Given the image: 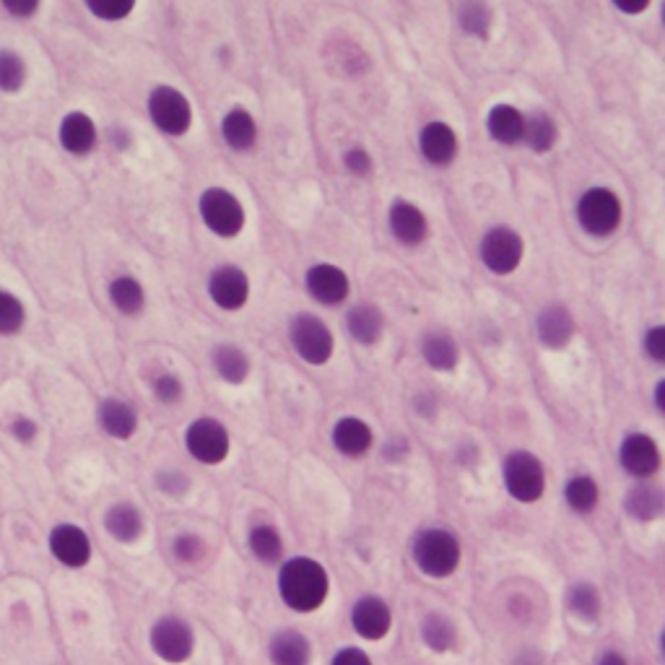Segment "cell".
Instances as JSON below:
<instances>
[{"mask_svg":"<svg viewBox=\"0 0 665 665\" xmlns=\"http://www.w3.org/2000/svg\"><path fill=\"white\" fill-rule=\"evenodd\" d=\"M346 330H349L351 341H357L359 346L380 344L385 332L383 309L375 305H367V301L354 305L349 312H346Z\"/></svg>","mask_w":665,"mask_h":665,"instance_id":"26","label":"cell"},{"mask_svg":"<svg viewBox=\"0 0 665 665\" xmlns=\"http://www.w3.org/2000/svg\"><path fill=\"white\" fill-rule=\"evenodd\" d=\"M564 502L572 513L585 517L593 515L601 505V486L590 474H577L564 484Z\"/></svg>","mask_w":665,"mask_h":665,"instance_id":"34","label":"cell"},{"mask_svg":"<svg viewBox=\"0 0 665 665\" xmlns=\"http://www.w3.org/2000/svg\"><path fill=\"white\" fill-rule=\"evenodd\" d=\"M388 227H390V235L406 247H419L424 239L429 237L427 216H424L419 206L406 198L393 200L388 211Z\"/></svg>","mask_w":665,"mask_h":665,"instance_id":"18","label":"cell"},{"mask_svg":"<svg viewBox=\"0 0 665 665\" xmlns=\"http://www.w3.org/2000/svg\"><path fill=\"white\" fill-rule=\"evenodd\" d=\"M182 443L190 458L200 463V466H221L231 450L229 429L219 419H214V416H198L185 429Z\"/></svg>","mask_w":665,"mask_h":665,"instance_id":"8","label":"cell"},{"mask_svg":"<svg viewBox=\"0 0 665 665\" xmlns=\"http://www.w3.org/2000/svg\"><path fill=\"white\" fill-rule=\"evenodd\" d=\"M278 595L294 614H312L330 595V575L312 556H291L278 567Z\"/></svg>","mask_w":665,"mask_h":665,"instance_id":"1","label":"cell"},{"mask_svg":"<svg viewBox=\"0 0 665 665\" xmlns=\"http://www.w3.org/2000/svg\"><path fill=\"white\" fill-rule=\"evenodd\" d=\"M614 6L626 17H639V13L647 11L649 0H614Z\"/></svg>","mask_w":665,"mask_h":665,"instance_id":"50","label":"cell"},{"mask_svg":"<svg viewBox=\"0 0 665 665\" xmlns=\"http://www.w3.org/2000/svg\"><path fill=\"white\" fill-rule=\"evenodd\" d=\"M536 332L538 341L546 346V349H564L575 336V317L559 301H552L540 309L536 317Z\"/></svg>","mask_w":665,"mask_h":665,"instance_id":"22","label":"cell"},{"mask_svg":"<svg viewBox=\"0 0 665 665\" xmlns=\"http://www.w3.org/2000/svg\"><path fill=\"white\" fill-rule=\"evenodd\" d=\"M58 143L68 157H91L99 146V126L89 112L71 110L58 122Z\"/></svg>","mask_w":665,"mask_h":665,"instance_id":"14","label":"cell"},{"mask_svg":"<svg viewBox=\"0 0 665 665\" xmlns=\"http://www.w3.org/2000/svg\"><path fill=\"white\" fill-rule=\"evenodd\" d=\"M344 167H346V172L354 177H367L369 172H373L375 161H373V157H369L367 149H361V146H351V149L344 153Z\"/></svg>","mask_w":665,"mask_h":665,"instance_id":"46","label":"cell"},{"mask_svg":"<svg viewBox=\"0 0 665 665\" xmlns=\"http://www.w3.org/2000/svg\"><path fill=\"white\" fill-rule=\"evenodd\" d=\"M411 559L424 577H453L463 562L460 538L447 528H424L411 540Z\"/></svg>","mask_w":665,"mask_h":665,"instance_id":"2","label":"cell"},{"mask_svg":"<svg viewBox=\"0 0 665 665\" xmlns=\"http://www.w3.org/2000/svg\"><path fill=\"white\" fill-rule=\"evenodd\" d=\"M172 554L182 564H198L206 556V540L196 533H180L172 544Z\"/></svg>","mask_w":665,"mask_h":665,"instance_id":"41","label":"cell"},{"mask_svg":"<svg viewBox=\"0 0 665 665\" xmlns=\"http://www.w3.org/2000/svg\"><path fill=\"white\" fill-rule=\"evenodd\" d=\"M157 489L172 499H182L190 492V476L180 468H161L157 474Z\"/></svg>","mask_w":665,"mask_h":665,"instance_id":"42","label":"cell"},{"mask_svg":"<svg viewBox=\"0 0 665 665\" xmlns=\"http://www.w3.org/2000/svg\"><path fill=\"white\" fill-rule=\"evenodd\" d=\"M107 297L110 305L118 309L122 317H138L146 307V289L136 276L120 274L107 284Z\"/></svg>","mask_w":665,"mask_h":665,"instance_id":"28","label":"cell"},{"mask_svg":"<svg viewBox=\"0 0 665 665\" xmlns=\"http://www.w3.org/2000/svg\"><path fill=\"white\" fill-rule=\"evenodd\" d=\"M502 482L509 497L520 505H536L546 494V466L536 453L513 450L502 466Z\"/></svg>","mask_w":665,"mask_h":665,"instance_id":"3","label":"cell"},{"mask_svg":"<svg viewBox=\"0 0 665 665\" xmlns=\"http://www.w3.org/2000/svg\"><path fill=\"white\" fill-rule=\"evenodd\" d=\"M515 665H544V657L533 653V649H525V653L515 657Z\"/></svg>","mask_w":665,"mask_h":665,"instance_id":"53","label":"cell"},{"mask_svg":"<svg viewBox=\"0 0 665 665\" xmlns=\"http://www.w3.org/2000/svg\"><path fill=\"white\" fill-rule=\"evenodd\" d=\"M48 548L60 567L83 569L95 556L89 533L76 523H58L48 536Z\"/></svg>","mask_w":665,"mask_h":665,"instance_id":"12","label":"cell"},{"mask_svg":"<svg viewBox=\"0 0 665 665\" xmlns=\"http://www.w3.org/2000/svg\"><path fill=\"white\" fill-rule=\"evenodd\" d=\"M289 341L301 361L312 367H322L332 359L336 338L328 325L312 312H299L289 320Z\"/></svg>","mask_w":665,"mask_h":665,"instance_id":"4","label":"cell"},{"mask_svg":"<svg viewBox=\"0 0 665 665\" xmlns=\"http://www.w3.org/2000/svg\"><path fill=\"white\" fill-rule=\"evenodd\" d=\"M138 0H83V9H87L91 17L105 21V24H118V21H126L130 13L136 11Z\"/></svg>","mask_w":665,"mask_h":665,"instance_id":"39","label":"cell"},{"mask_svg":"<svg viewBox=\"0 0 665 665\" xmlns=\"http://www.w3.org/2000/svg\"><path fill=\"white\" fill-rule=\"evenodd\" d=\"M349 622H351V629L357 632L361 639L380 642L388 637L393 629L390 603L375 593L361 595V598L354 601V606L349 611Z\"/></svg>","mask_w":665,"mask_h":665,"instance_id":"13","label":"cell"},{"mask_svg":"<svg viewBox=\"0 0 665 665\" xmlns=\"http://www.w3.org/2000/svg\"><path fill=\"white\" fill-rule=\"evenodd\" d=\"M330 443L344 458L361 460L375 447V431L359 416H341V419L332 424Z\"/></svg>","mask_w":665,"mask_h":665,"instance_id":"19","label":"cell"},{"mask_svg":"<svg viewBox=\"0 0 665 665\" xmlns=\"http://www.w3.org/2000/svg\"><path fill=\"white\" fill-rule=\"evenodd\" d=\"M44 0H0V11L17 21H32L42 11Z\"/></svg>","mask_w":665,"mask_h":665,"instance_id":"45","label":"cell"},{"mask_svg":"<svg viewBox=\"0 0 665 665\" xmlns=\"http://www.w3.org/2000/svg\"><path fill=\"white\" fill-rule=\"evenodd\" d=\"M221 138L229 149L250 151L258 143V122L242 107H235L224 115L221 120Z\"/></svg>","mask_w":665,"mask_h":665,"instance_id":"29","label":"cell"},{"mask_svg":"<svg viewBox=\"0 0 665 665\" xmlns=\"http://www.w3.org/2000/svg\"><path fill=\"white\" fill-rule=\"evenodd\" d=\"M642 349H645L649 361L663 365L665 361V325H653V328L645 330V336H642Z\"/></svg>","mask_w":665,"mask_h":665,"instance_id":"44","label":"cell"},{"mask_svg":"<svg viewBox=\"0 0 665 665\" xmlns=\"http://www.w3.org/2000/svg\"><path fill=\"white\" fill-rule=\"evenodd\" d=\"M110 143H112L118 151H126V149H128V143H130L128 130H126V128H120V126H115V128L110 130Z\"/></svg>","mask_w":665,"mask_h":665,"instance_id":"52","label":"cell"},{"mask_svg":"<svg viewBox=\"0 0 665 665\" xmlns=\"http://www.w3.org/2000/svg\"><path fill=\"white\" fill-rule=\"evenodd\" d=\"M556 138H559V128H556V120L548 112H530L525 115V130H523V143L528 146L530 151L546 153L554 149Z\"/></svg>","mask_w":665,"mask_h":665,"instance_id":"36","label":"cell"},{"mask_svg":"<svg viewBox=\"0 0 665 665\" xmlns=\"http://www.w3.org/2000/svg\"><path fill=\"white\" fill-rule=\"evenodd\" d=\"M486 130H489L492 141L502 146H517L523 143L525 115L513 105H494L489 115H486Z\"/></svg>","mask_w":665,"mask_h":665,"instance_id":"27","label":"cell"},{"mask_svg":"<svg viewBox=\"0 0 665 665\" xmlns=\"http://www.w3.org/2000/svg\"><path fill=\"white\" fill-rule=\"evenodd\" d=\"M214 373L227 385H242L250 377V359L235 344H219L211 351Z\"/></svg>","mask_w":665,"mask_h":665,"instance_id":"31","label":"cell"},{"mask_svg":"<svg viewBox=\"0 0 665 665\" xmlns=\"http://www.w3.org/2000/svg\"><path fill=\"white\" fill-rule=\"evenodd\" d=\"M247 548L260 564H281L284 562V536L278 533L276 525L258 523L247 533Z\"/></svg>","mask_w":665,"mask_h":665,"instance_id":"33","label":"cell"},{"mask_svg":"<svg viewBox=\"0 0 665 665\" xmlns=\"http://www.w3.org/2000/svg\"><path fill=\"white\" fill-rule=\"evenodd\" d=\"M478 255L494 276H509L523 262L525 242L513 227H494L478 242Z\"/></svg>","mask_w":665,"mask_h":665,"instance_id":"10","label":"cell"},{"mask_svg":"<svg viewBox=\"0 0 665 665\" xmlns=\"http://www.w3.org/2000/svg\"><path fill=\"white\" fill-rule=\"evenodd\" d=\"M653 400H655V411L663 416L665 414V380H657L655 393H653Z\"/></svg>","mask_w":665,"mask_h":665,"instance_id":"54","label":"cell"},{"mask_svg":"<svg viewBox=\"0 0 665 665\" xmlns=\"http://www.w3.org/2000/svg\"><path fill=\"white\" fill-rule=\"evenodd\" d=\"M149 647L159 661L169 665H182L196 653V629L182 616L167 614L151 624Z\"/></svg>","mask_w":665,"mask_h":665,"instance_id":"5","label":"cell"},{"mask_svg":"<svg viewBox=\"0 0 665 665\" xmlns=\"http://www.w3.org/2000/svg\"><path fill=\"white\" fill-rule=\"evenodd\" d=\"M208 297L224 312H237L250 299V278L239 266H219L208 276Z\"/></svg>","mask_w":665,"mask_h":665,"instance_id":"15","label":"cell"},{"mask_svg":"<svg viewBox=\"0 0 665 665\" xmlns=\"http://www.w3.org/2000/svg\"><path fill=\"white\" fill-rule=\"evenodd\" d=\"M29 60L17 48H0V97H17L29 83Z\"/></svg>","mask_w":665,"mask_h":665,"instance_id":"32","label":"cell"},{"mask_svg":"<svg viewBox=\"0 0 665 665\" xmlns=\"http://www.w3.org/2000/svg\"><path fill=\"white\" fill-rule=\"evenodd\" d=\"M624 206L622 198L608 188H590L577 200V221L585 235L611 237L622 227Z\"/></svg>","mask_w":665,"mask_h":665,"instance_id":"6","label":"cell"},{"mask_svg":"<svg viewBox=\"0 0 665 665\" xmlns=\"http://www.w3.org/2000/svg\"><path fill=\"white\" fill-rule=\"evenodd\" d=\"M414 408L419 411V416H424V419H435L439 400L435 398V393H419V396L414 398Z\"/></svg>","mask_w":665,"mask_h":665,"instance_id":"49","label":"cell"},{"mask_svg":"<svg viewBox=\"0 0 665 665\" xmlns=\"http://www.w3.org/2000/svg\"><path fill=\"white\" fill-rule=\"evenodd\" d=\"M408 453H411V447H408V443L404 437H393L385 443L383 447V458L388 463H400L408 458Z\"/></svg>","mask_w":665,"mask_h":665,"instance_id":"48","label":"cell"},{"mask_svg":"<svg viewBox=\"0 0 665 665\" xmlns=\"http://www.w3.org/2000/svg\"><path fill=\"white\" fill-rule=\"evenodd\" d=\"M567 608L569 614L583 624H595L603 614L601 590L587 579H579L567 590Z\"/></svg>","mask_w":665,"mask_h":665,"instance_id":"35","label":"cell"},{"mask_svg":"<svg viewBox=\"0 0 665 665\" xmlns=\"http://www.w3.org/2000/svg\"><path fill=\"white\" fill-rule=\"evenodd\" d=\"M29 312L17 291L0 286V338H13L27 328Z\"/></svg>","mask_w":665,"mask_h":665,"instance_id":"37","label":"cell"},{"mask_svg":"<svg viewBox=\"0 0 665 665\" xmlns=\"http://www.w3.org/2000/svg\"><path fill=\"white\" fill-rule=\"evenodd\" d=\"M102 523H105L107 536H110L112 540H118V544H136V540L146 533L143 513L128 499L112 502V505L105 509Z\"/></svg>","mask_w":665,"mask_h":665,"instance_id":"21","label":"cell"},{"mask_svg":"<svg viewBox=\"0 0 665 665\" xmlns=\"http://www.w3.org/2000/svg\"><path fill=\"white\" fill-rule=\"evenodd\" d=\"M307 294L315 301H320L325 307H336L341 301L349 299L351 281L349 274L344 268L332 266V262H315L305 276Z\"/></svg>","mask_w":665,"mask_h":665,"instance_id":"16","label":"cell"},{"mask_svg":"<svg viewBox=\"0 0 665 665\" xmlns=\"http://www.w3.org/2000/svg\"><path fill=\"white\" fill-rule=\"evenodd\" d=\"M9 435L17 439L19 445H34V439L40 437V424H37L32 416H27V414H17V416H11V421H9Z\"/></svg>","mask_w":665,"mask_h":665,"instance_id":"43","label":"cell"},{"mask_svg":"<svg viewBox=\"0 0 665 665\" xmlns=\"http://www.w3.org/2000/svg\"><path fill=\"white\" fill-rule=\"evenodd\" d=\"M270 665H312V642L299 629H278L268 639Z\"/></svg>","mask_w":665,"mask_h":665,"instance_id":"23","label":"cell"},{"mask_svg":"<svg viewBox=\"0 0 665 665\" xmlns=\"http://www.w3.org/2000/svg\"><path fill=\"white\" fill-rule=\"evenodd\" d=\"M419 634L424 645L437 655L450 653V649L458 645V626H455L450 616L439 614V611H431V614L421 618Z\"/></svg>","mask_w":665,"mask_h":665,"instance_id":"30","label":"cell"},{"mask_svg":"<svg viewBox=\"0 0 665 665\" xmlns=\"http://www.w3.org/2000/svg\"><path fill=\"white\" fill-rule=\"evenodd\" d=\"M458 24L466 34L486 40L492 27V11L484 0H463L458 9Z\"/></svg>","mask_w":665,"mask_h":665,"instance_id":"38","label":"cell"},{"mask_svg":"<svg viewBox=\"0 0 665 665\" xmlns=\"http://www.w3.org/2000/svg\"><path fill=\"white\" fill-rule=\"evenodd\" d=\"M151 393L161 406H177L185 396V385L175 373H159L151 380Z\"/></svg>","mask_w":665,"mask_h":665,"instance_id":"40","label":"cell"},{"mask_svg":"<svg viewBox=\"0 0 665 665\" xmlns=\"http://www.w3.org/2000/svg\"><path fill=\"white\" fill-rule=\"evenodd\" d=\"M661 447L647 431H626L618 443V466L634 482H649L661 470Z\"/></svg>","mask_w":665,"mask_h":665,"instance_id":"11","label":"cell"},{"mask_svg":"<svg viewBox=\"0 0 665 665\" xmlns=\"http://www.w3.org/2000/svg\"><path fill=\"white\" fill-rule=\"evenodd\" d=\"M146 110H149L153 128L161 130L165 136L180 138L192 126L190 99L180 89L169 87V83H159V87L151 89L149 99H146Z\"/></svg>","mask_w":665,"mask_h":665,"instance_id":"7","label":"cell"},{"mask_svg":"<svg viewBox=\"0 0 665 665\" xmlns=\"http://www.w3.org/2000/svg\"><path fill=\"white\" fill-rule=\"evenodd\" d=\"M198 211L200 219L208 227V231L221 239H231L237 237L239 231L245 229V206L239 204V198L235 192L224 190V188H208L204 190V196L198 200Z\"/></svg>","mask_w":665,"mask_h":665,"instance_id":"9","label":"cell"},{"mask_svg":"<svg viewBox=\"0 0 665 665\" xmlns=\"http://www.w3.org/2000/svg\"><path fill=\"white\" fill-rule=\"evenodd\" d=\"M595 665H629V657L618 649H603V653L595 657Z\"/></svg>","mask_w":665,"mask_h":665,"instance_id":"51","label":"cell"},{"mask_svg":"<svg viewBox=\"0 0 665 665\" xmlns=\"http://www.w3.org/2000/svg\"><path fill=\"white\" fill-rule=\"evenodd\" d=\"M622 507L634 523H653L663 515L665 494L653 482H637L624 494Z\"/></svg>","mask_w":665,"mask_h":665,"instance_id":"24","label":"cell"},{"mask_svg":"<svg viewBox=\"0 0 665 665\" xmlns=\"http://www.w3.org/2000/svg\"><path fill=\"white\" fill-rule=\"evenodd\" d=\"M138 411L136 406L126 398L107 396L99 400L97 406V427L105 431L110 439H118V443H128L130 437L138 431Z\"/></svg>","mask_w":665,"mask_h":665,"instance_id":"17","label":"cell"},{"mask_svg":"<svg viewBox=\"0 0 665 665\" xmlns=\"http://www.w3.org/2000/svg\"><path fill=\"white\" fill-rule=\"evenodd\" d=\"M421 359L435 373H453L460 361V346L443 328L427 330L421 338Z\"/></svg>","mask_w":665,"mask_h":665,"instance_id":"25","label":"cell"},{"mask_svg":"<svg viewBox=\"0 0 665 665\" xmlns=\"http://www.w3.org/2000/svg\"><path fill=\"white\" fill-rule=\"evenodd\" d=\"M458 133L447 122H427L419 133V151L431 167H447L458 157Z\"/></svg>","mask_w":665,"mask_h":665,"instance_id":"20","label":"cell"},{"mask_svg":"<svg viewBox=\"0 0 665 665\" xmlns=\"http://www.w3.org/2000/svg\"><path fill=\"white\" fill-rule=\"evenodd\" d=\"M330 665H373V657H369L361 647H341L336 655H332Z\"/></svg>","mask_w":665,"mask_h":665,"instance_id":"47","label":"cell"}]
</instances>
